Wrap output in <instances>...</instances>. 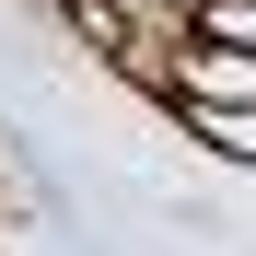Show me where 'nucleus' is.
<instances>
[{"label": "nucleus", "instance_id": "obj_1", "mask_svg": "<svg viewBox=\"0 0 256 256\" xmlns=\"http://www.w3.org/2000/svg\"><path fill=\"white\" fill-rule=\"evenodd\" d=\"M175 105H256V47L186 35V47H175Z\"/></svg>", "mask_w": 256, "mask_h": 256}, {"label": "nucleus", "instance_id": "obj_2", "mask_svg": "<svg viewBox=\"0 0 256 256\" xmlns=\"http://www.w3.org/2000/svg\"><path fill=\"white\" fill-rule=\"evenodd\" d=\"M175 116H186V140H198V152L256 163V105H175Z\"/></svg>", "mask_w": 256, "mask_h": 256}, {"label": "nucleus", "instance_id": "obj_3", "mask_svg": "<svg viewBox=\"0 0 256 256\" xmlns=\"http://www.w3.org/2000/svg\"><path fill=\"white\" fill-rule=\"evenodd\" d=\"M186 12H210V0H186Z\"/></svg>", "mask_w": 256, "mask_h": 256}]
</instances>
